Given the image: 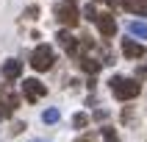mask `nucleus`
<instances>
[{
    "label": "nucleus",
    "instance_id": "3",
    "mask_svg": "<svg viewBox=\"0 0 147 142\" xmlns=\"http://www.w3.org/2000/svg\"><path fill=\"white\" fill-rule=\"evenodd\" d=\"M56 17H58L64 25H69V28H75V25H78V20H81V17H78V8H75L72 0L58 3V6H56Z\"/></svg>",
    "mask_w": 147,
    "mask_h": 142
},
{
    "label": "nucleus",
    "instance_id": "9",
    "mask_svg": "<svg viewBox=\"0 0 147 142\" xmlns=\"http://www.w3.org/2000/svg\"><path fill=\"white\" fill-rule=\"evenodd\" d=\"M17 106H20V98H17V95H8V100H0V123L11 117V111H14Z\"/></svg>",
    "mask_w": 147,
    "mask_h": 142
},
{
    "label": "nucleus",
    "instance_id": "18",
    "mask_svg": "<svg viewBox=\"0 0 147 142\" xmlns=\"http://www.w3.org/2000/svg\"><path fill=\"white\" fill-rule=\"evenodd\" d=\"M78 142H94V134H86V137H81Z\"/></svg>",
    "mask_w": 147,
    "mask_h": 142
},
{
    "label": "nucleus",
    "instance_id": "8",
    "mask_svg": "<svg viewBox=\"0 0 147 142\" xmlns=\"http://www.w3.org/2000/svg\"><path fill=\"white\" fill-rule=\"evenodd\" d=\"M56 39H58V45H61L67 53H78V39H75L69 31H58V36H56Z\"/></svg>",
    "mask_w": 147,
    "mask_h": 142
},
{
    "label": "nucleus",
    "instance_id": "14",
    "mask_svg": "<svg viewBox=\"0 0 147 142\" xmlns=\"http://www.w3.org/2000/svg\"><path fill=\"white\" fill-rule=\"evenodd\" d=\"M103 139H106V142H119V139H117V134H114V128H108V125L103 128Z\"/></svg>",
    "mask_w": 147,
    "mask_h": 142
},
{
    "label": "nucleus",
    "instance_id": "4",
    "mask_svg": "<svg viewBox=\"0 0 147 142\" xmlns=\"http://www.w3.org/2000/svg\"><path fill=\"white\" fill-rule=\"evenodd\" d=\"M22 92H25V98L31 100V103H36L39 98H45V95H47V86H45L42 81H36V78H25Z\"/></svg>",
    "mask_w": 147,
    "mask_h": 142
},
{
    "label": "nucleus",
    "instance_id": "1",
    "mask_svg": "<svg viewBox=\"0 0 147 142\" xmlns=\"http://www.w3.org/2000/svg\"><path fill=\"white\" fill-rule=\"evenodd\" d=\"M108 86H111L117 100H131V98H136L142 92V84L136 81V78H122V75H114V78L108 81Z\"/></svg>",
    "mask_w": 147,
    "mask_h": 142
},
{
    "label": "nucleus",
    "instance_id": "10",
    "mask_svg": "<svg viewBox=\"0 0 147 142\" xmlns=\"http://www.w3.org/2000/svg\"><path fill=\"white\" fill-rule=\"evenodd\" d=\"M128 31H131V36H136V39H147V22L131 20V22H128Z\"/></svg>",
    "mask_w": 147,
    "mask_h": 142
},
{
    "label": "nucleus",
    "instance_id": "13",
    "mask_svg": "<svg viewBox=\"0 0 147 142\" xmlns=\"http://www.w3.org/2000/svg\"><path fill=\"white\" fill-rule=\"evenodd\" d=\"M72 125H75V128H86V125H89V117L81 111V114H75V117H72Z\"/></svg>",
    "mask_w": 147,
    "mask_h": 142
},
{
    "label": "nucleus",
    "instance_id": "12",
    "mask_svg": "<svg viewBox=\"0 0 147 142\" xmlns=\"http://www.w3.org/2000/svg\"><path fill=\"white\" fill-rule=\"evenodd\" d=\"M58 117H61L58 109H45V111H42V120H45V123H58Z\"/></svg>",
    "mask_w": 147,
    "mask_h": 142
},
{
    "label": "nucleus",
    "instance_id": "20",
    "mask_svg": "<svg viewBox=\"0 0 147 142\" xmlns=\"http://www.w3.org/2000/svg\"><path fill=\"white\" fill-rule=\"evenodd\" d=\"M89 3H94V0H89Z\"/></svg>",
    "mask_w": 147,
    "mask_h": 142
},
{
    "label": "nucleus",
    "instance_id": "11",
    "mask_svg": "<svg viewBox=\"0 0 147 142\" xmlns=\"http://www.w3.org/2000/svg\"><path fill=\"white\" fill-rule=\"evenodd\" d=\"M81 67H83L89 75H97V73H100V67H103V61H97V58H83Z\"/></svg>",
    "mask_w": 147,
    "mask_h": 142
},
{
    "label": "nucleus",
    "instance_id": "15",
    "mask_svg": "<svg viewBox=\"0 0 147 142\" xmlns=\"http://www.w3.org/2000/svg\"><path fill=\"white\" fill-rule=\"evenodd\" d=\"M83 17H86V20H97V8H94V6L89 3V6L83 8Z\"/></svg>",
    "mask_w": 147,
    "mask_h": 142
},
{
    "label": "nucleus",
    "instance_id": "17",
    "mask_svg": "<svg viewBox=\"0 0 147 142\" xmlns=\"http://www.w3.org/2000/svg\"><path fill=\"white\" fill-rule=\"evenodd\" d=\"M94 117H97V120H106L108 111H106V109H97V111H94Z\"/></svg>",
    "mask_w": 147,
    "mask_h": 142
},
{
    "label": "nucleus",
    "instance_id": "19",
    "mask_svg": "<svg viewBox=\"0 0 147 142\" xmlns=\"http://www.w3.org/2000/svg\"><path fill=\"white\" fill-rule=\"evenodd\" d=\"M33 142H42V139H33Z\"/></svg>",
    "mask_w": 147,
    "mask_h": 142
},
{
    "label": "nucleus",
    "instance_id": "16",
    "mask_svg": "<svg viewBox=\"0 0 147 142\" xmlns=\"http://www.w3.org/2000/svg\"><path fill=\"white\" fill-rule=\"evenodd\" d=\"M25 14L31 17V20H36V17H39V6H28V11H25Z\"/></svg>",
    "mask_w": 147,
    "mask_h": 142
},
{
    "label": "nucleus",
    "instance_id": "2",
    "mask_svg": "<svg viewBox=\"0 0 147 142\" xmlns=\"http://www.w3.org/2000/svg\"><path fill=\"white\" fill-rule=\"evenodd\" d=\"M53 61H56V53H53V48H47V45H39V48L31 53V67L36 70V73L50 70V67H53Z\"/></svg>",
    "mask_w": 147,
    "mask_h": 142
},
{
    "label": "nucleus",
    "instance_id": "6",
    "mask_svg": "<svg viewBox=\"0 0 147 142\" xmlns=\"http://www.w3.org/2000/svg\"><path fill=\"white\" fill-rule=\"evenodd\" d=\"M20 75H22V61H17V58L3 61V78L6 81H17Z\"/></svg>",
    "mask_w": 147,
    "mask_h": 142
},
{
    "label": "nucleus",
    "instance_id": "5",
    "mask_svg": "<svg viewBox=\"0 0 147 142\" xmlns=\"http://www.w3.org/2000/svg\"><path fill=\"white\" fill-rule=\"evenodd\" d=\"M94 22H97V28H100L103 36H114V33H117V20L111 14H97Z\"/></svg>",
    "mask_w": 147,
    "mask_h": 142
},
{
    "label": "nucleus",
    "instance_id": "7",
    "mask_svg": "<svg viewBox=\"0 0 147 142\" xmlns=\"http://www.w3.org/2000/svg\"><path fill=\"white\" fill-rule=\"evenodd\" d=\"M122 53L128 58H142V56H144V45H142L139 39H136V42H133V39H125L122 42Z\"/></svg>",
    "mask_w": 147,
    "mask_h": 142
}]
</instances>
